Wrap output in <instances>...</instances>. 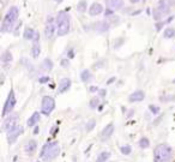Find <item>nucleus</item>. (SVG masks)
Masks as SVG:
<instances>
[{"instance_id":"24","label":"nucleus","mask_w":175,"mask_h":162,"mask_svg":"<svg viewBox=\"0 0 175 162\" xmlns=\"http://www.w3.org/2000/svg\"><path fill=\"white\" fill-rule=\"evenodd\" d=\"M110 157V153L109 151H101L99 154V156L96 157V162H107Z\"/></svg>"},{"instance_id":"2","label":"nucleus","mask_w":175,"mask_h":162,"mask_svg":"<svg viewBox=\"0 0 175 162\" xmlns=\"http://www.w3.org/2000/svg\"><path fill=\"white\" fill-rule=\"evenodd\" d=\"M173 150L168 144H158L154 150V162H170Z\"/></svg>"},{"instance_id":"7","label":"nucleus","mask_w":175,"mask_h":162,"mask_svg":"<svg viewBox=\"0 0 175 162\" xmlns=\"http://www.w3.org/2000/svg\"><path fill=\"white\" fill-rule=\"evenodd\" d=\"M17 120H18V114H17V113H11L10 115H7V117L4 119L1 130L8 132L10 130H12L13 127L17 126Z\"/></svg>"},{"instance_id":"20","label":"nucleus","mask_w":175,"mask_h":162,"mask_svg":"<svg viewBox=\"0 0 175 162\" xmlns=\"http://www.w3.org/2000/svg\"><path fill=\"white\" fill-rule=\"evenodd\" d=\"M35 34L36 31L33 29V28H29V27H27L25 29H24V34H23V37H24V40H34V37H35Z\"/></svg>"},{"instance_id":"40","label":"nucleus","mask_w":175,"mask_h":162,"mask_svg":"<svg viewBox=\"0 0 175 162\" xmlns=\"http://www.w3.org/2000/svg\"><path fill=\"white\" fill-rule=\"evenodd\" d=\"M38 132H40V127H38V126H35V127H34V134H38Z\"/></svg>"},{"instance_id":"11","label":"nucleus","mask_w":175,"mask_h":162,"mask_svg":"<svg viewBox=\"0 0 175 162\" xmlns=\"http://www.w3.org/2000/svg\"><path fill=\"white\" fill-rule=\"evenodd\" d=\"M36 149H37V142H36L35 139L28 141L25 143V145H24V153L27 155H33L36 151Z\"/></svg>"},{"instance_id":"25","label":"nucleus","mask_w":175,"mask_h":162,"mask_svg":"<svg viewBox=\"0 0 175 162\" xmlns=\"http://www.w3.org/2000/svg\"><path fill=\"white\" fill-rule=\"evenodd\" d=\"M138 145H139L141 149H147V148L150 147V141H149V138L141 137L139 139V142H138Z\"/></svg>"},{"instance_id":"31","label":"nucleus","mask_w":175,"mask_h":162,"mask_svg":"<svg viewBox=\"0 0 175 162\" xmlns=\"http://www.w3.org/2000/svg\"><path fill=\"white\" fill-rule=\"evenodd\" d=\"M95 125H96V120H95V119H90V120L86 123L85 130H86L88 132H90V131H92V129L95 127Z\"/></svg>"},{"instance_id":"29","label":"nucleus","mask_w":175,"mask_h":162,"mask_svg":"<svg viewBox=\"0 0 175 162\" xmlns=\"http://www.w3.org/2000/svg\"><path fill=\"white\" fill-rule=\"evenodd\" d=\"M120 151H121V154H122V155H130V154L132 153V148H131V145H130V144H125V145H122V147H121Z\"/></svg>"},{"instance_id":"21","label":"nucleus","mask_w":175,"mask_h":162,"mask_svg":"<svg viewBox=\"0 0 175 162\" xmlns=\"http://www.w3.org/2000/svg\"><path fill=\"white\" fill-rule=\"evenodd\" d=\"M41 68H42L43 71H46V72L52 71V68H53V61H52L49 58H46V59L42 61V64H41Z\"/></svg>"},{"instance_id":"34","label":"nucleus","mask_w":175,"mask_h":162,"mask_svg":"<svg viewBox=\"0 0 175 162\" xmlns=\"http://www.w3.org/2000/svg\"><path fill=\"white\" fill-rule=\"evenodd\" d=\"M38 82H40L41 84H43V83H47V82H49V77H48V76L41 77V78H38Z\"/></svg>"},{"instance_id":"27","label":"nucleus","mask_w":175,"mask_h":162,"mask_svg":"<svg viewBox=\"0 0 175 162\" xmlns=\"http://www.w3.org/2000/svg\"><path fill=\"white\" fill-rule=\"evenodd\" d=\"M86 7H88L86 0H80V1L77 4V11H78V12H85V11H86Z\"/></svg>"},{"instance_id":"17","label":"nucleus","mask_w":175,"mask_h":162,"mask_svg":"<svg viewBox=\"0 0 175 162\" xmlns=\"http://www.w3.org/2000/svg\"><path fill=\"white\" fill-rule=\"evenodd\" d=\"M102 12H103V7H102V5L99 4V2H94V4L90 6V8H89V15H90V16H99V15H101Z\"/></svg>"},{"instance_id":"42","label":"nucleus","mask_w":175,"mask_h":162,"mask_svg":"<svg viewBox=\"0 0 175 162\" xmlns=\"http://www.w3.org/2000/svg\"><path fill=\"white\" fill-rule=\"evenodd\" d=\"M130 2H132V4H137V2H139V0H130Z\"/></svg>"},{"instance_id":"13","label":"nucleus","mask_w":175,"mask_h":162,"mask_svg":"<svg viewBox=\"0 0 175 162\" xmlns=\"http://www.w3.org/2000/svg\"><path fill=\"white\" fill-rule=\"evenodd\" d=\"M157 10H158L163 16L168 15V13L170 12V5H169L168 0H160V1H158Z\"/></svg>"},{"instance_id":"41","label":"nucleus","mask_w":175,"mask_h":162,"mask_svg":"<svg viewBox=\"0 0 175 162\" xmlns=\"http://www.w3.org/2000/svg\"><path fill=\"white\" fill-rule=\"evenodd\" d=\"M109 15H112V11H110V10H107V11H105V17H108Z\"/></svg>"},{"instance_id":"37","label":"nucleus","mask_w":175,"mask_h":162,"mask_svg":"<svg viewBox=\"0 0 175 162\" xmlns=\"http://www.w3.org/2000/svg\"><path fill=\"white\" fill-rule=\"evenodd\" d=\"M163 25H164V22H158V23L156 24V30H157V31H160V30L162 29V27H163Z\"/></svg>"},{"instance_id":"39","label":"nucleus","mask_w":175,"mask_h":162,"mask_svg":"<svg viewBox=\"0 0 175 162\" xmlns=\"http://www.w3.org/2000/svg\"><path fill=\"white\" fill-rule=\"evenodd\" d=\"M115 79H116L115 77H112V78H109V79H108V82H107V85H109V84H112L113 82H115Z\"/></svg>"},{"instance_id":"28","label":"nucleus","mask_w":175,"mask_h":162,"mask_svg":"<svg viewBox=\"0 0 175 162\" xmlns=\"http://www.w3.org/2000/svg\"><path fill=\"white\" fill-rule=\"evenodd\" d=\"M163 36L164 38H172L175 36V29L174 28H167L164 31H163Z\"/></svg>"},{"instance_id":"8","label":"nucleus","mask_w":175,"mask_h":162,"mask_svg":"<svg viewBox=\"0 0 175 162\" xmlns=\"http://www.w3.org/2000/svg\"><path fill=\"white\" fill-rule=\"evenodd\" d=\"M23 132H24V129H23V126H21V125H17L16 127H13L12 130H10V131L6 133L7 143H8V144H13V143H16V141L18 139V137H19L21 134H23Z\"/></svg>"},{"instance_id":"4","label":"nucleus","mask_w":175,"mask_h":162,"mask_svg":"<svg viewBox=\"0 0 175 162\" xmlns=\"http://www.w3.org/2000/svg\"><path fill=\"white\" fill-rule=\"evenodd\" d=\"M55 22H57L58 36H65L70 32V17L66 12H64V11L59 12L55 18Z\"/></svg>"},{"instance_id":"16","label":"nucleus","mask_w":175,"mask_h":162,"mask_svg":"<svg viewBox=\"0 0 175 162\" xmlns=\"http://www.w3.org/2000/svg\"><path fill=\"white\" fill-rule=\"evenodd\" d=\"M145 98V93L141 91V90H136L134 93H132L130 96H128V101L130 102H140Z\"/></svg>"},{"instance_id":"30","label":"nucleus","mask_w":175,"mask_h":162,"mask_svg":"<svg viewBox=\"0 0 175 162\" xmlns=\"http://www.w3.org/2000/svg\"><path fill=\"white\" fill-rule=\"evenodd\" d=\"M152 17H154L155 21H161L164 16H163V15H162L157 8H154V11H152Z\"/></svg>"},{"instance_id":"3","label":"nucleus","mask_w":175,"mask_h":162,"mask_svg":"<svg viewBox=\"0 0 175 162\" xmlns=\"http://www.w3.org/2000/svg\"><path fill=\"white\" fill-rule=\"evenodd\" d=\"M18 16H19V10H18V7H17V6L10 7V10L7 11V13L5 15V17H4V19H2L1 29H0L1 32L10 31V30L13 28L15 23L17 22Z\"/></svg>"},{"instance_id":"38","label":"nucleus","mask_w":175,"mask_h":162,"mask_svg":"<svg viewBox=\"0 0 175 162\" xmlns=\"http://www.w3.org/2000/svg\"><path fill=\"white\" fill-rule=\"evenodd\" d=\"M90 93H95V91H100V89L97 88V87H90Z\"/></svg>"},{"instance_id":"44","label":"nucleus","mask_w":175,"mask_h":162,"mask_svg":"<svg viewBox=\"0 0 175 162\" xmlns=\"http://www.w3.org/2000/svg\"><path fill=\"white\" fill-rule=\"evenodd\" d=\"M36 162H40V161H36Z\"/></svg>"},{"instance_id":"22","label":"nucleus","mask_w":175,"mask_h":162,"mask_svg":"<svg viewBox=\"0 0 175 162\" xmlns=\"http://www.w3.org/2000/svg\"><path fill=\"white\" fill-rule=\"evenodd\" d=\"M40 54H41V46H40V42H35V43H33V47H31V55H33L34 59H36V58L40 57Z\"/></svg>"},{"instance_id":"26","label":"nucleus","mask_w":175,"mask_h":162,"mask_svg":"<svg viewBox=\"0 0 175 162\" xmlns=\"http://www.w3.org/2000/svg\"><path fill=\"white\" fill-rule=\"evenodd\" d=\"M99 104H100V97L99 96H94L89 102V107L91 109H96L99 107Z\"/></svg>"},{"instance_id":"14","label":"nucleus","mask_w":175,"mask_h":162,"mask_svg":"<svg viewBox=\"0 0 175 162\" xmlns=\"http://www.w3.org/2000/svg\"><path fill=\"white\" fill-rule=\"evenodd\" d=\"M12 60H13V58H12L11 52L10 51H5L2 53V55H1V63H2L4 68H8L11 63H12Z\"/></svg>"},{"instance_id":"32","label":"nucleus","mask_w":175,"mask_h":162,"mask_svg":"<svg viewBox=\"0 0 175 162\" xmlns=\"http://www.w3.org/2000/svg\"><path fill=\"white\" fill-rule=\"evenodd\" d=\"M149 109L150 112L154 114V115H157L160 113V107L158 106H155V104H149Z\"/></svg>"},{"instance_id":"1","label":"nucleus","mask_w":175,"mask_h":162,"mask_svg":"<svg viewBox=\"0 0 175 162\" xmlns=\"http://www.w3.org/2000/svg\"><path fill=\"white\" fill-rule=\"evenodd\" d=\"M60 154V147L58 144V142H47L40 153V156L44 160V161H52L54 159H57Z\"/></svg>"},{"instance_id":"35","label":"nucleus","mask_w":175,"mask_h":162,"mask_svg":"<svg viewBox=\"0 0 175 162\" xmlns=\"http://www.w3.org/2000/svg\"><path fill=\"white\" fill-rule=\"evenodd\" d=\"M122 42H124V40H122V38H119L116 42L114 41V48H119V47L121 46V43H122Z\"/></svg>"},{"instance_id":"10","label":"nucleus","mask_w":175,"mask_h":162,"mask_svg":"<svg viewBox=\"0 0 175 162\" xmlns=\"http://www.w3.org/2000/svg\"><path fill=\"white\" fill-rule=\"evenodd\" d=\"M113 133H114V124H113V123H109L105 129L102 130V132H101L100 137H101V139L105 142V141L109 139V138L113 136Z\"/></svg>"},{"instance_id":"12","label":"nucleus","mask_w":175,"mask_h":162,"mask_svg":"<svg viewBox=\"0 0 175 162\" xmlns=\"http://www.w3.org/2000/svg\"><path fill=\"white\" fill-rule=\"evenodd\" d=\"M57 28H55V24L54 23H47L46 28H44V36L47 40H52L57 32Z\"/></svg>"},{"instance_id":"15","label":"nucleus","mask_w":175,"mask_h":162,"mask_svg":"<svg viewBox=\"0 0 175 162\" xmlns=\"http://www.w3.org/2000/svg\"><path fill=\"white\" fill-rule=\"evenodd\" d=\"M94 29L96 30V31L99 32H105L109 30V23L107 22V21H100V22H96V23H94Z\"/></svg>"},{"instance_id":"23","label":"nucleus","mask_w":175,"mask_h":162,"mask_svg":"<svg viewBox=\"0 0 175 162\" xmlns=\"http://www.w3.org/2000/svg\"><path fill=\"white\" fill-rule=\"evenodd\" d=\"M124 5V0H109V7L112 10H119Z\"/></svg>"},{"instance_id":"43","label":"nucleus","mask_w":175,"mask_h":162,"mask_svg":"<svg viewBox=\"0 0 175 162\" xmlns=\"http://www.w3.org/2000/svg\"><path fill=\"white\" fill-rule=\"evenodd\" d=\"M54 1H55V2H58V4H60V2H63L64 0H54Z\"/></svg>"},{"instance_id":"19","label":"nucleus","mask_w":175,"mask_h":162,"mask_svg":"<svg viewBox=\"0 0 175 162\" xmlns=\"http://www.w3.org/2000/svg\"><path fill=\"white\" fill-rule=\"evenodd\" d=\"M80 79H82V82H84V83H89L91 79H92V74H91V72L89 71V70H83L82 72H80Z\"/></svg>"},{"instance_id":"18","label":"nucleus","mask_w":175,"mask_h":162,"mask_svg":"<svg viewBox=\"0 0 175 162\" xmlns=\"http://www.w3.org/2000/svg\"><path fill=\"white\" fill-rule=\"evenodd\" d=\"M40 119H41V113H38V112H34V113L31 114V117L28 119V121H27V125H28L29 127L36 126V124L40 121Z\"/></svg>"},{"instance_id":"33","label":"nucleus","mask_w":175,"mask_h":162,"mask_svg":"<svg viewBox=\"0 0 175 162\" xmlns=\"http://www.w3.org/2000/svg\"><path fill=\"white\" fill-rule=\"evenodd\" d=\"M60 65H61L64 68H67V67L70 66V60H69L67 58H65V59H61V61H60Z\"/></svg>"},{"instance_id":"9","label":"nucleus","mask_w":175,"mask_h":162,"mask_svg":"<svg viewBox=\"0 0 175 162\" xmlns=\"http://www.w3.org/2000/svg\"><path fill=\"white\" fill-rule=\"evenodd\" d=\"M71 84H72V82H71L70 78H63L58 85V94H64V93L69 91Z\"/></svg>"},{"instance_id":"6","label":"nucleus","mask_w":175,"mask_h":162,"mask_svg":"<svg viewBox=\"0 0 175 162\" xmlns=\"http://www.w3.org/2000/svg\"><path fill=\"white\" fill-rule=\"evenodd\" d=\"M55 108V101L50 96H43L41 102V113L44 115H49Z\"/></svg>"},{"instance_id":"36","label":"nucleus","mask_w":175,"mask_h":162,"mask_svg":"<svg viewBox=\"0 0 175 162\" xmlns=\"http://www.w3.org/2000/svg\"><path fill=\"white\" fill-rule=\"evenodd\" d=\"M105 95H107V90H105V89H100V91H99V96L105 97Z\"/></svg>"},{"instance_id":"5","label":"nucleus","mask_w":175,"mask_h":162,"mask_svg":"<svg viewBox=\"0 0 175 162\" xmlns=\"http://www.w3.org/2000/svg\"><path fill=\"white\" fill-rule=\"evenodd\" d=\"M16 103H17V100H16V95H15V90L11 89L10 93H8V96L5 101L4 108H2V113H1L2 118H6L7 115H10L13 112V109L16 107Z\"/></svg>"},{"instance_id":"45","label":"nucleus","mask_w":175,"mask_h":162,"mask_svg":"<svg viewBox=\"0 0 175 162\" xmlns=\"http://www.w3.org/2000/svg\"><path fill=\"white\" fill-rule=\"evenodd\" d=\"M174 83H175V79H174Z\"/></svg>"}]
</instances>
